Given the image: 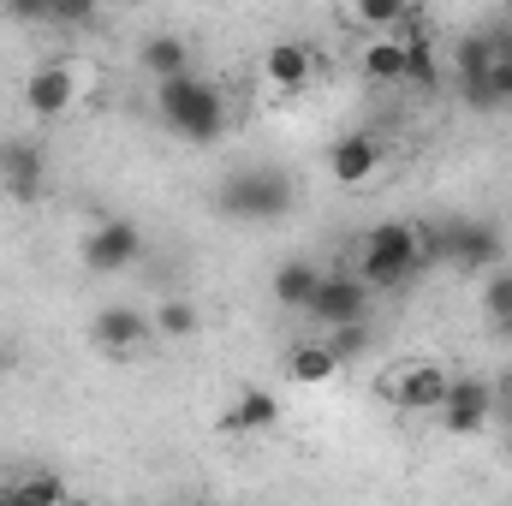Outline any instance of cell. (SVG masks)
I'll list each match as a JSON object with an SVG mask.
<instances>
[{
    "label": "cell",
    "mask_w": 512,
    "mask_h": 506,
    "mask_svg": "<svg viewBox=\"0 0 512 506\" xmlns=\"http://www.w3.org/2000/svg\"><path fill=\"white\" fill-rule=\"evenodd\" d=\"M191 506H215V501H191Z\"/></svg>",
    "instance_id": "4316f807"
},
{
    "label": "cell",
    "mask_w": 512,
    "mask_h": 506,
    "mask_svg": "<svg viewBox=\"0 0 512 506\" xmlns=\"http://www.w3.org/2000/svg\"><path fill=\"white\" fill-rule=\"evenodd\" d=\"M292 209V179L274 167H239L221 185V215L233 221H280Z\"/></svg>",
    "instance_id": "3957f363"
},
{
    "label": "cell",
    "mask_w": 512,
    "mask_h": 506,
    "mask_svg": "<svg viewBox=\"0 0 512 506\" xmlns=\"http://www.w3.org/2000/svg\"><path fill=\"white\" fill-rule=\"evenodd\" d=\"M358 72L370 90H405V48L393 36H370L358 48Z\"/></svg>",
    "instance_id": "9a60e30c"
},
{
    "label": "cell",
    "mask_w": 512,
    "mask_h": 506,
    "mask_svg": "<svg viewBox=\"0 0 512 506\" xmlns=\"http://www.w3.org/2000/svg\"><path fill=\"white\" fill-rule=\"evenodd\" d=\"M447 387H453V376H447L441 364H399V370H387L382 376L387 405L405 411V417H429V411H441Z\"/></svg>",
    "instance_id": "52a82bcc"
},
{
    "label": "cell",
    "mask_w": 512,
    "mask_h": 506,
    "mask_svg": "<svg viewBox=\"0 0 512 506\" xmlns=\"http://www.w3.org/2000/svg\"><path fill=\"white\" fill-rule=\"evenodd\" d=\"M155 114H161L167 131H179V137H191V143H215L221 126H227V96H221L209 78L185 72V78H173V84H155Z\"/></svg>",
    "instance_id": "7a4b0ae2"
},
{
    "label": "cell",
    "mask_w": 512,
    "mask_h": 506,
    "mask_svg": "<svg viewBox=\"0 0 512 506\" xmlns=\"http://www.w3.org/2000/svg\"><path fill=\"white\" fill-rule=\"evenodd\" d=\"M441 429L447 435H459V441H471V435H483L489 423H495V387L477 376H453L447 387V399H441Z\"/></svg>",
    "instance_id": "9c48e42d"
},
{
    "label": "cell",
    "mask_w": 512,
    "mask_h": 506,
    "mask_svg": "<svg viewBox=\"0 0 512 506\" xmlns=\"http://www.w3.org/2000/svg\"><path fill=\"white\" fill-rule=\"evenodd\" d=\"M316 286H322V268H316L310 256H286V262L268 274V298H274L280 310H310Z\"/></svg>",
    "instance_id": "5bb4252c"
},
{
    "label": "cell",
    "mask_w": 512,
    "mask_h": 506,
    "mask_svg": "<svg viewBox=\"0 0 512 506\" xmlns=\"http://www.w3.org/2000/svg\"><path fill=\"white\" fill-rule=\"evenodd\" d=\"M477 304H483V316H489L495 328H512V268L483 274V292H477Z\"/></svg>",
    "instance_id": "7402d4cb"
},
{
    "label": "cell",
    "mask_w": 512,
    "mask_h": 506,
    "mask_svg": "<svg viewBox=\"0 0 512 506\" xmlns=\"http://www.w3.org/2000/svg\"><path fill=\"white\" fill-rule=\"evenodd\" d=\"M495 423L512 429V376H495Z\"/></svg>",
    "instance_id": "cb8c5ba5"
},
{
    "label": "cell",
    "mask_w": 512,
    "mask_h": 506,
    "mask_svg": "<svg viewBox=\"0 0 512 506\" xmlns=\"http://www.w3.org/2000/svg\"><path fill=\"white\" fill-rule=\"evenodd\" d=\"M370 286L352 274V268H322V286H316V298H310V310L304 316H316L328 334L334 328H352V322H370Z\"/></svg>",
    "instance_id": "8992f818"
},
{
    "label": "cell",
    "mask_w": 512,
    "mask_h": 506,
    "mask_svg": "<svg viewBox=\"0 0 512 506\" xmlns=\"http://www.w3.org/2000/svg\"><path fill=\"white\" fill-rule=\"evenodd\" d=\"M507 24H512V18H507Z\"/></svg>",
    "instance_id": "83f0119b"
},
{
    "label": "cell",
    "mask_w": 512,
    "mask_h": 506,
    "mask_svg": "<svg viewBox=\"0 0 512 506\" xmlns=\"http://www.w3.org/2000/svg\"><path fill=\"white\" fill-rule=\"evenodd\" d=\"M78 256H84V268H90V274H126L131 262L143 256V227H137V221H126V215L96 221V227L84 233Z\"/></svg>",
    "instance_id": "ba28073f"
},
{
    "label": "cell",
    "mask_w": 512,
    "mask_h": 506,
    "mask_svg": "<svg viewBox=\"0 0 512 506\" xmlns=\"http://www.w3.org/2000/svg\"><path fill=\"white\" fill-rule=\"evenodd\" d=\"M66 506H96V501H66Z\"/></svg>",
    "instance_id": "484cf974"
},
{
    "label": "cell",
    "mask_w": 512,
    "mask_h": 506,
    "mask_svg": "<svg viewBox=\"0 0 512 506\" xmlns=\"http://www.w3.org/2000/svg\"><path fill=\"white\" fill-rule=\"evenodd\" d=\"M370 340H376V334H370V322H352V328H334V334H328V352H334V358H340V370H346L352 358H364V352H370Z\"/></svg>",
    "instance_id": "603a6c76"
},
{
    "label": "cell",
    "mask_w": 512,
    "mask_h": 506,
    "mask_svg": "<svg viewBox=\"0 0 512 506\" xmlns=\"http://www.w3.org/2000/svg\"><path fill=\"white\" fill-rule=\"evenodd\" d=\"M429 256H423V227H411V221H376L370 233H364V245H358V280L370 286V292H393V286H405L417 268H423Z\"/></svg>",
    "instance_id": "6da1fadb"
},
{
    "label": "cell",
    "mask_w": 512,
    "mask_h": 506,
    "mask_svg": "<svg viewBox=\"0 0 512 506\" xmlns=\"http://www.w3.org/2000/svg\"><path fill=\"white\" fill-rule=\"evenodd\" d=\"M0 179H6L12 197L36 203V197H42V149H36V143H6V149H0Z\"/></svg>",
    "instance_id": "e0dca14e"
},
{
    "label": "cell",
    "mask_w": 512,
    "mask_h": 506,
    "mask_svg": "<svg viewBox=\"0 0 512 506\" xmlns=\"http://www.w3.org/2000/svg\"><path fill=\"white\" fill-rule=\"evenodd\" d=\"M149 322H155L161 340H191V334L203 328V310H197L191 298H161V304L149 310Z\"/></svg>",
    "instance_id": "44dd1931"
},
{
    "label": "cell",
    "mask_w": 512,
    "mask_h": 506,
    "mask_svg": "<svg viewBox=\"0 0 512 506\" xmlns=\"http://www.w3.org/2000/svg\"><path fill=\"white\" fill-rule=\"evenodd\" d=\"M137 66H143L155 84H173V78H185V72H191V48H185V36L155 30V36L137 48Z\"/></svg>",
    "instance_id": "2e32d148"
},
{
    "label": "cell",
    "mask_w": 512,
    "mask_h": 506,
    "mask_svg": "<svg viewBox=\"0 0 512 506\" xmlns=\"http://www.w3.org/2000/svg\"><path fill=\"white\" fill-rule=\"evenodd\" d=\"M286 376L298 381V387H328V381L340 376V358L328 352V340H298L286 352Z\"/></svg>",
    "instance_id": "ac0fdd59"
},
{
    "label": "cell",
    "mask_w": 512,
    "mask_h": 506,
    "mask_svg": "<svg viewBox=\"0 0 512 506\" xmlns=\"http://www.w3.org/2000/svg\"><path fill=\"white\" fill-rule=\"evenodd\" d=\"M423 256H447L465 274H495L501 268V233L489 221H447L441 233H423Z\"/></svg>",
    "instance_id": "277c9868"
},
{
    "label": "cell",
    "mask_w": 512,
    "mask_h": 506,
    "mask_svg": "<svg viewBox=\"0 0 512 506\" xmlns=\"http://www.w3.org/2000/svg\"><path fill=\"white\" fill-rule=\"evenodd\" d=\"M78 96H84V66L78 60H42L24 78V114L42 120V126L48 120H66L78 108Z\"/></svg>",
    "instance_id": "5b68a950"
},
{
    "label": "cell",
    "mask_w": 512,
    "mask_h": 506,
    "mask_svg": "<svg viewBox=\"0 0 512 506\" xmlns=\"http://www.w3.org/2000/svg\"><path fill=\"white\" fill-rule=\"evenodd\" d=\"M399 48H405V84H417V90H441V48H435V36L423 30V12H411L405 24H399V36H393Z\"/></svg>",
    "instance_id": "4fadbf2b"
},
{
    "label": "cell",
    "mask_w": 512,
    "mask_h": 506,
    "mask_svg": "<svg viewBox=\"0 0 512 506\" xmlns=\"http://www.w3.org/2000/svg\"><path fill=\"white\" fill-rule=\"evenodd\" d=\"M274 423H280V399H274V393H262V387H251V393L221 417V429H227V435H256V429H274Z\"/></svg>",
    "instance_id": "d6986e66"
},
{
    "label": "cell",
    "mask_w": 512,
    "mask_h": 506,
    "mask_svg": "<svg viewBox=\"0 0 512 506\" xmlns=\"http://www.w3.org/2000/svg\"><path fill=\"white\" fill-rule=\"evenodd\" d=\"M6 370H12V352H6V346H0V381H6Z\"/></svg>",
    "instance_id": "d4e9b609"
},
{
    "label": "cell",
    "mask_w": 512,
    "mask_h": 506,
    "mask_svg": "<svg viewBox=\"0 0 512 506\" xmlns=\"http://www.w3.org/2000/svg\"><path fill=\"white\" fill-rule=\"evenodd\" d=\"M310 78H316V48H310V42L280 36V42L262 48V84H268V90L298 96V90H310Z\"/></svg>",
    "instance_id": "30bf717a"
},
{
    "label": "cell",
    "mask_w": 512,
    "mask_h": 506,
    "mask_svg": "<svg viewBox=\"0 0 512 506\" xmlns=\"http://www.w3.org/2000/svg\"><path fill=\"white\" fill-rule=\"evenodd\" d=\"M6 489H12V501L18 506H66V477H54V471H24V477H6Z\"/></svg>",
    "instance_id": "ffe728a7"
},
{
    "label": "cell",
    "mask_w": 512,
    "mask_h": 506,
    "mask_svg": "<svg viewBox=\"0 0 512 506\" xmlns=\"http://www.w3.org/2000/svg\"><path fill=\"white\" fill-rule=\"evenodd\" d=\"M376 173H382V137H376V131H346V137L328 149V179H334V185L358 191V185H370Z\"/></svg>",
    "instance_id": "8fae6325"
},
{
    "label": "cell",
    "mask_w": 512,
    "mask_h": 506,
    "mask_svg": "<svg viewBox=\"0 0 512 506\" xmlns=\"http://www.w3.org/2000/svg\"><path fill=\"white\" fill-rule=\"evenodd\" d=\"M90 340H96L102 352H137V346L155 340V322H149V310H137V304H108V310H96Z\"/></svg>",
    "instance_id": "7c38bea8"
}]
</instances>
